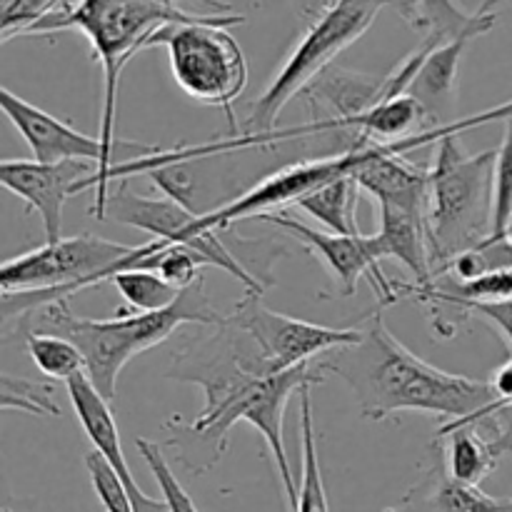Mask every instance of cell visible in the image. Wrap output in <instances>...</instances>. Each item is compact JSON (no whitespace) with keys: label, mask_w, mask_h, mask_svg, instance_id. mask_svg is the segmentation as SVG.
Returning a JSON list of instances; mask_svg holds the SVG:
<instances>
[{"label":"cell","mask_w":512,"mask_h":512,"mask_svg":"<svg viewBox=\"0 0 512 512\" xmlns=\"http://www.w3.org/2000/svg\"><path fill=\"white\" fill-rule=\"evenodd\" d=\"M165 378L193 383L205 393V408L198 418L165 423L170 433L165 445L173 450L175 460L190 475L210 473L228 448L233 425L245 420L265 438L285 498L295 510L298 485L285 453L283 418L293 395L308 383L318 385L328 378L318 360L285 373H270L255 340L225 315L218 325H200V333L175 350Z\"/></svg>","instance_id":"obj_1"},{"label":"cell","mask_w":512,"mask_h":512,"mask_svg":"<svg viewBox=\"0 0 512 512\" xmlns=\"http://www.w3.org/2000/svg\"><path fill=\"white\" fill-rule=\"evenodd\" d=\"M360 328L358 343L323 355L318 365L325 375L348 383L363 418L383 423L398 413H430L478 423L498 408L488 380L448 373L418 358L390 333L383 310H375Z\"/></svg>","instance_id":"obj_2"},{"label":"cell","mask_w":512,"mask_h":512,"mask_svg":"<svg viewBox=\"0 0 512 512\" xmlns=\"http://www.w3.org/2000/svg\"><path fill=\"white\" fill-rule=\"evenodd\" d=\"M225 315L210 303L203 278L180 290L178 300L153 313L118 310L113 318H80L68 308V300L53 303L30 315L28 333H53L70 340L85 360V375L105 400L115 398L118 375L140 353L165 343L183 325H218Z\"/></svg>","instance_id":"obj_3"},{"label":"cell","mask_w":512,"mask_h":512,"mask_svg":"<svg viewBox=\"0 0 512 512\" xmlns=\"http://www.w3.org/2000/svg\"><path fill=\"white\" fill-rule=\"evenodd\" d=\"M155 253V240L130 248L100 235H73L0 265V318L3 330L13 320L30 318L53 303H63L80 290L110 283L115 273L125 268H140L143 260Z\"/></svg>","instance_id":"obj_4"},{"label":"cell","mask_w":512,"mask_h":512,"mask_svg":"<svg viewBox=\"0 0 512 512\" xmlns=\"http://www.w3.org/2000/svg\"><path fill=\"white\" fill-rule=\"evenodd\" d=\"M460 133L435 143L428 165L425 228L435 280L458 255L478 248L490 235L493 218V168L498 148L465 153Z\"/></svg>","instance_id":"obj_5"},{"label":"cell","mask_w":512,"mask_h":512,"mask_svg":"<svg viewBox=\"0 0 512 512\" xmlns=\"http://www.w3.org/2000/svg\"><path fill=\"white\" fill-rule=\"evenodd\" d=\"M383 8H395L408 20L410 0H328V5H323L320 13L310 20L268 88L250 103L243 135L275 130V120L285 105L295 95H303V90L320 73H325L343 50L363 38Z\"/></svg>","instance_id":"obj_6"},{"label":"cell","mask_w":512,"mask_h":512,"mask_svg":"<svg viewBox=\"0 0 512 512\" xmlns=\"http://www.w3.org/2000/svg\"><path fill=\"white\" fill-rule=\"evenodd\" d=\"M243 20L240 13L210 15L195 23H170L150 38V48H168L170 73L180 90L195 103L223 108L233 133V103L243 95L250 73L248 58L228 28Z\"/></svg>","instance_id":"obj_7"},{"label":"cell","mask_w":512,"mask_h":512,"mask_svg":"<svg viewBox=\"0 0 512 512\" xmlns=\"http://www.w3.org/2000/svg\"><path fill=\"white\" fill-rule=\"evenodd\" d=\"M105 220H115L128 228L145 230L153 235V240H165L170 245H183L203 265L225 270L235 280L245 285V293L263 295L265 288L248 273L238 255L230 250V245L220 238L223 230H210L200 223L198 210L178 203V200L160 195V198H148L138 195L130 188H118L110 193L108 208H105Z\"/></svg>","instance_id":"obj_8"},{"label":"cell","mask_w":512,"mask_h":512,"mask_svg":"<svg viewBox=\"0 0 512 512\" xmlns=\"http://www.w3.org/2000/svg\"><path fill=\"white\" fill-rule=\"evenodd\" d=\"M383 145L385 143L355 140V143H350L343 153L288 165V168L263 178L258 185H253L248 193L238 195V198L230 200V203L220 205V208L215 210H208V213H200V223L210 230H228L235 220L280 213V210L295 205L300 198L313 193V190L328 185L330 180H338L343 178V175H353L355 170L363 163H368Z\"/></svg>","instance_id":"obj_9"},{"label":"cell","mask_w":512,"mask_h":512,"mask_svg":"<svg viewBox=\"0 0 512 512\" xmlns=\"http://www.w3.org/2000/svg\"><path fill=\"white\" fill-rule=\"evenodd\" d=\"M230 323L255 340L270 373H285L298 365L315 363L333 350L348 348L363 338V328H330L275 313L263 303V295L245 293L228 313Z\"/></svg>","instance_id":"obj_10"},{"label":"cell","mask_w":512,"mask_h":512,"mask_svg":"<svg viewBox=\"0 0 512 512\" xmlns=\"http://www.w3.org/2000/svg\"><path fill=\"white\" fill-rule=\"evenodd\" d=\"M260 223L275 225V228L285 230L293 235L310 255L320 260L325 270L333 278L335 288H338V298H350L358 290V283L363 278L370 280L373 290L380 298V310L395 305L400 298V285L385 275L383 265H380L378 245H375L373 235H338L330 230L313 228V225L303 223L295 215L285 213H268L260 215Z\"/></svg>","instance_id":"obj_11"},{"label":"cell","mask_w":512,"mask_h":512,"mask_svg":"<svg viewBox=\"0 0 512 512\" xmlns=\"http://www.w3.org/2000/svg\"><path fill=\"white\" fill-rule=\"evenodd\" d=\"M98 170L93 163H40V160H3L0 183L8 193L18 195L28 213L40 215L45 243L60 240L65 200L80 193V183Z\"/></svg>","instance_id":"obj_12"},{"label":"cell","mask_w":512,"mask_h":512,"mask_svg":"<svg viewBox=\"0 0 512 512\" xmlns=\"http://www.w3.org/2000/svg\"><path fill=\"white\" fill-rule=\"evenodd\" d=\"M0 110L23 135L33 160H40V163H93L98 165L93 175H103L108 168L103 140L80 133L65 120L55 118L38 105L15 95L10 88L0 90Z\"/></svg>","instance_id":"obj_13"},{"label":"cell","mask_w":512,"mask_h":512,"mask_svg":"<svg viewBox=\"0 0 512 512\" xmlns=\"http://www.w3.org/2000/svg\"><path fill=\"white\" fill-rule=\"evenodd\" d=\"M65 388H68L70 405H73L80 428L88 435L93 448L103 455L105 463H108L110 468L118 473V478L123 480L125 490H128L130 500H133L135 505V512H170L165 500L150 498V495L143 493L140 485L135 483L133 473H130L128 468V460H125L123 455V448H120V433L118 425H115L113 410H110V400H105L103 395L95 390V385L90 383L85 373L68 380Z\"/></svg>","instance_id":"obj_14"},{"label":"cell","mask_w":512,"mask_h":512,"mask_svg":"<svg viewBox=\"0 0 512 512\" xmlns=\"http://www.w3.org/2000/svg\"><path fill=\"white\" fill-rule=\"evenodd\" d=\"M378 208V233H373L380 258H398L413 273L415 288L435 285L430 265L425 205L375 203Z\"/></svg>","instance_id":"obj_15"},{"label":"cell","mask_w":512,"mask_h":512,"mask_svg":"<svg viewBox=\"0 0 512 512\" xmlns=\"http://www.w3.org/2000/svg\"><path fill=\"white\" fill-rule=\"evenodd\" d=\"M473 40V35H460V38L448 40V43L423 40L428 50H425L423 63H420L418 73L410 83L408 95H413L423 105L433 128L455 123V78H458L465 48Z\"/></svg>","instance_id":"obj_16"},{"label":"cell","mask_w":512,"mask_h":512,"mask_svg":"<svg viewBox=\"0 0 512 512\" xmlns=\"http://www.w3.org/2000/svg\"><path fill=\"white\" fill-rule=\"evenodd\" d=\"M303 95L313 108L318 105L333 108L335 115L330 120L345 123V120L358 118L388 100V75L378 78V75L355 73V70L330 65L303 90Z\"/></svg>","instance_id":"obj_17"},{"label":"cell","mask_w":512,"mask_h":512,"mask_svg":"<svg viewBox=\"0 0 512 512\" xmlns=\"http://www.w3.org/2000/svg\"><path fill=\"white\" fill-rule=\"evenodd\" d=\"M383 512H500V500L450 478L438 458L393 508Z\"/></svg>","instance_id":"obj_18"},{"label":"cell","mask_w":512,"mask_h":512,"mask_svg":"<svg viewBox=\"0 0 512 512\" xmlns=\"http://www.w3.org/2000/svg\"><path fill=\"white\" fill-rule=\"evenodd\" d=\"M435 440H440V445H435V448H438V458L443 463L445 473L463 485L480 488V483L500 463V455L495 453L490 438L475 423L448 420L435 433Z\"/></svg>","instance_id":"obj_19"},{"label":"cell","mask_w":512,"mask_h":512,"mask_svg":"<svg viewBox=\"0 0 512 512\" xmlns=\"http://www.w3.org/2000/svg\"><path fill=\"white\" fill-rule=\"evenodd\" d=\"M495 23H498V0H483L473 13L460 8L455 0H410L408 25L423 33V40L448 43L460 35L480 38L490 33Z\"/></svg>","instance_id":"obj_20"},{"label":"cell","mask_w":512,"mask_h":512,"mask_svg":"<svg viewBox=\"0 0 512 512\" xmlns=\"http://www.w3.org/2000/svg\"><path fill=\"white\" fill-rule=\"evenodd\" d=\"M313 385L308 383L298 393L300 413H298V438H300V488L298 503L293 512H330L328 493H325L323 470L318 458V435H315L313 418Z\"/></svg>","instance_id":"obj_21"},{"label":"cell","mask_w":512,"mask_h":512,"mask_svg":"<svg viewBox=\"0 0 512 512\" xmlns=\"http://www.w3.org/2000/svg\"><path fill=\"white\" fill-rule=\"evenodd\" d=\"M358 195L360 188L353 175H343V178L330 180L328 185L300 198L295 208H300L310 218L318 220L330 233L360 235Z\"/></svg>","instance_id":"obj_22"},{"label":"cell","mask_w":512,"mask_h":512,"mask_svg":"<svg viewBox=\"0 0 512 512\" xmlns=\"http://www.w3.org/2000/svg\"><path fill=\"white\" fill-rule=\"evenodd\" d=\"M110 283L125 300L130 313H153V310H163L178 300L180 290L173 288L165 278H160L155 270L150 268H125L113 275Z\"/></svg>","instance_id":"obj_23"},{"label":"cell","mask_w":512,"mask_h":512,"mask_svg":"<svg viewBox=\"0 0 512 512\" xmlns=\"http://www.w3.org/2000/svg\"><path fill=\"white\" fill-rule=\"evenodd\" d=\"M25 350L35 368L50 380H73L75 375L85 373V360L80 350L70 340L53 333H28L25 335Z\"/></svg>","instance_id":"obj_24"},{"label":"cell","mask_w":512,"mask_h":512,"mask_svg":"<svg viewBox=\"0 0 512 512\" xmlns=\"http://www.w3.org/2000/svg\"><path fill=\"white\" fill-rule=\"evenodd\" d=\"M505 135L498 145L493 168V218H490V235L483 243L505 240L512 223V113L503 120Z\"/></svg>","instance_id":"obj_25"},{"label":"cell","mask_w":512,"mask_h":512,"mask_svg":"<svg viewBox=\"0 0 512 512\" xmlns=\"http://www.w3.org/2000/svg\"><path fill=\"white\" fill-rule=\"evenodd\" d=\"M135 445H138V453L143 455L145 465H148L150 473H153L155 483H158L160 493H163V500L168 503L170 512H200L198 505H195L193 498L188 495V490L180 485L178 475L173 473L168 460H165L163 448L148 438H138L135 440Z\"/></svg>","instance_id":"obj_26"},{"label":"cell","mask_w":512,"mask_h":512,"mask_svg":"<svg viewBox=\"0 0 512 512\" xmlns=\"http://www.w3.org/2000/svg\"><path fill=\"white\" fill-rule=\"evenodd\" d=\"M75 0H10L3 5V23H0V40L8 43L10 38L28 35L33 25L60 10L70 8Z\"/></svg>","instance_id":"obj_27"},{"label":"cell","mask_w":512,"mask_h":512,"mask_svg":"<svg viewBox=\"0 0 512 512\" xmlns=\"http://www.w3.org/2000/svg\"><path fill=\"white\" fill-rule=\"evenodd\" d=\"M3 408L28 410L33 415H60V408L53 400V388L48 383L13 378V375H3Z\"/></svg>","instance_id":"obj_28"},{"label":"cell","mask_w":512,"mask_h":512,"mask_svg":"<svg viewBox=\"0 0 512 512\" xmlns=\"http://www.w3.org/2000/svg\"><path fill=\"white\" fill-rule=\"evenodd\" d=\"M85 468H88L90 483H93L95 495H98L105 512H135V505L130 500L128 490H125L123 480L105 463V458L98 450L85 455Z\"/></svg>","instance_id":"obj_29"},{"label":"cell","mask_w":512,"mask_h":512,"mask_svg":"<svg viewBox=\"0 0 512 512\" xmlns=\"http://www.w3.org/2000/svg\"><path fill=\"white\" fill-rule=\"evenodd\" d=\"M475 425H480L485 430V435L490 438V443H493L495 453L500 458L503 455H512V405H500V408H495L493 413L480 418Z\"/></svg>","instance_id":"obj_30"},{"label":"cell","mask_w":512,"mask_h":512,"mask_svg":"<svg viewBox=\"0 0 512 512\" xmlns=\"http://www.w3.org/2000/svg\"><path fill=\"white\" fill-rule=\"evenodd\" d=\"M468 315H478V318L488 320L495 330L505 338V343L512 348V300L508 303H490V305H473Z\"/></svg>","instance_id":"obj_31"},{"label":"cell","mask_w":512,"mask_h":512,"mask_svg":"<svg viewBox=\"0 0 512 512\" xmlns=\"http://www.w3.org/2000/svg\"><path fill=\"white\" fill-rule=\"evenodd\" d=\"M113 3H125V0H75L73 8L95 10V8H105V5H113ZM153 3L180 5V0H153ZM190 3H200V5H205V8L215 10V13H233V5L223 3V0H190Z\"/></svg>","instance_id":"obj_32"},{"label":"cell","mask_w":512,"mask_h":512,"mask_svg":"<svg viewBox=\"0 0 512 512\" xmlns=\"http://www.w3.org/2000/svg\"><path fill=\"white\" fill-rule=\"evenodd\" d=\"M488 383L495 400H498V408L500 405H512V358L505 360V363L490 375Z\"/></svg>","instance_id":"obj_33"},{"label":"cell","mask_w":512,"mask_h":512,"mask_svg":"<svg viewBox=\"0 0 512 512\" xmlns=\"http://www.w3.org/2000/svg\"><path fill=\"white\" fill-rule=\"evenodd\" d=\"M500 512H512V498L500 500Z\"/></svg>","instance_id":"obj_34"},{"label":"cell","mask_w":512,"mask_h":512,"mask_svg":"<svg viewBox=\"0 0 512 512\" xmlns=\"http://www.w3.org/2000/svg\"><path fill=\"white\" fill-rule=\"evenodd\" d=\"M505 240H510V243H512V223H510V228H508V235H505Z\"/></svg>","instance_id":"obj_35"},{"label":"cell","mask_w":512,"mask_h":512,"mask_svg":"<svg viewBox=\"0 0 512 512\" xmlns=\"http://www.w3.org/2000/svg\"><path fill=\"white\" fill-rule=\"evenodd\" d=\"M3 3H10V0H3Z\"/></svg>","instance_id":"obj_36"}]
</instances>
